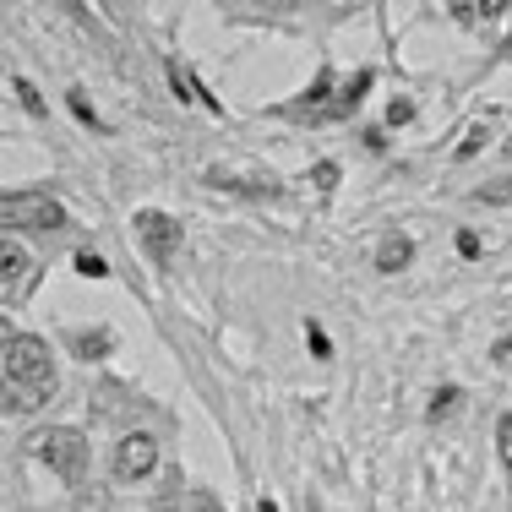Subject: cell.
<instances>
[{
    "label": "cell",
    "mask_w": 512,
    "mask_h": 512,
    "mask_svg": "<svg viewBox=\"0 0 512 512\" xmlns=\"http://www.w3.org/2000/svg\"><path fill=\"white\" fill-rule=\"evenodd\" d=\"M71 109H77V120H82V126H99V115H93V109H88V99H82L77 88H71Z\"/></svg>",
    "instance_id": "ac0fdd59"
},
{
    "label": "cell",
    "mask_w": 512,
    "mask_h": 512,
    "mask_svg": "<svg viewBox=\"0 0 512 512\" xmlns=\"http://www.w3.org/2000/svg\"><path fill=\"white\" fill-rule=\"evenodd\" d=\"M17 99H22L28 115H44V99H39V88H33V82H17Z\"/></svg>",
    "instance_id": "5bb4252c"
},
{
    "label": "cell",
    "mask_w": 512,
    "mask_h": 512,
    "mask_svg": "<svg viewBox=\"0 0 512 512\" xmlns=\"http://www.w3.org/2000/svg\"><path fill=\"white\" fill-rule=\"evenodd\" d=\"M316 186L333 191V186H338V169H333V164H316Z\"/></svg>",
    "instance_id": "44dd1931"
},
{
    "label": "cell",
    "mask_w": 512,
    "mask_h": 512,
    "mask_svg": "<svg viewBox=\"0 0 512 512\" xmlns=\"http://www.w3.org/2000/svg\"><path fill=\"white\" fill-rule=\"evenodd\" d=\"M0 344H11V322H0Z\"/></svg>",
    "instance_id": "603a6c76"
},
{
    "label": "cell",
    "mask_w": 512,
    "mask_h": 512,
    "mask_svg": "<svg viewBox=\"0 0 512 512\" xmlns=\"http://www.w3.org/2000/svg\"><path fill=\"white\" fill-rule=\"evenodd\" d=\"M491 360H496V365H512V333H507V338H496V344H491Z\"/></svg>",
    "instance_id": "ffe728a7"
},
{
    "label": "cell",
    "mask_w": 512,
    "mask_h": 512,
    "mask_svg": "<svg viewBox=\"0 0 512 512\" xmlns=\"http://www.w3.org/2000/svg\"><path fill=\"white\" fill-rule=\"evenodd\" d=\"M0 224H17V229H60V224H66V207H60L55 197L28 191V197H6V202H0Z\"/></svg>",
    "instance_id": "277c9868"
},
{
    "label": "cell",
    "mask_w": 512,
    "mask_h": 512,
    "mask_svg": "<svg viewBox=\"0 0 512 512\" xmlns=\"http://www.w3.org/2000/svg\"><path fill=\"white\" fill-rule=\"evenodd\" d=\"M387 120H393V126H409V120H414V104H409V99H398L393 109H387Z\"/></svg>",
    "instance_id": "d6986e66"
},
{
    "label": "cell",
    "mask_w": 512,
    "mask_h": 512,
    "mask_svg": "<svg viewBox=\"0 0 512 512\" xmlns=\"http://www.w3.org/2000/svg\"><path fill=\"white\" fill-rule=\"evenodd\" d=\"M458 251L469 256V262H474V256H480L485 246H480V235H474V229H458Z\"/></svg>",
    "instance_id": "e0dca14e"
},
{
    "label": "cell",
    "mask_w": 512,
    "mask_h": 512,
    "mask_svg": "<svg viewBox=\"0 0 512 512\" xmlns=\"http://www.w3.org/2000/svg\"><path fill=\"white\" fill-rule=\"evenodd\" d=\"M137 235H142V246H148L153 267H169V256H175V246H180V224H175V218L158 213V207H142V213H137Z\"/></svg>",
    "instance_id": "5b68a950"
},
{
    "label": "cell",
    "mask_w": 512,
    "mask_h": 512,
    "mask_svg": "<svg viewBox=\"0 0 512 512\" xmlns=\"http://www.w3.org/2000/svg\"><path fill=\"white\" fill-rule=\"evenodd\" d=\"M77 273H82V278H104L109 262H104V256H88V251H82V256H77Z\"/></svg>",
    "instance_id": "9a60e30c"
},
{
    "label": "cell",
    "mask_w": 512,
    "mask_h": 512,
    "mask_svg": "<svg viewBox=\"0 0 512 512\" xmlns=\"http://www.w3.org/2000/svg\"><path fill=\"white\" fill-rule=\"evenodd\" d=\"M28 453L39 458L50 474H60L66 485H77L82 474H88V436L71 431V425H50V431H39L28 442Z\"/></svg>",
    "instance_id": "7a4b0ae2"
},
{
    "label": "cell",
    "mask_w": 512,
    "mask_h": 512,
    "mask_svg": "<svg viewBox=\"0 0 512 512\" xmlns=\"http://www.w3.org/2000/svg\"><path fill=\"white\" fill-rule=\"evenodd\" d=\"M158 474V442L148 431H131L115 442V480L120 485H142Z\"/></svg>",
    "instance_id": "3957f363"
},
{
    "label": "cell",
    "mask_w": 512,
    "mask_h": 512,
    "mask_svg": "<svg viewBox=\"0 0 512 512\" xmlns=\"http://www.w3.org/2000/svg\"><path fill=\"white\" fill-rule=\"evenodd\" d=\"M22 267H28V251H22L17 240H0V284H6V278H17Z\"/></svg>",
    "instance_id": "ba28073f"
},
{
    "label": "cell",
    "mask_w": 512,
    "mask_h": 512,
    "mask_svg": "<svg viewBox=\"0 0 512 512\" xmlns=\"http://www.w3.org/2000/svg\"><path fill=\"white\" fill-rule=\"evenodd\" d=\"M458 398H463V393H458V387H442V393H436V398H431V420H447V414H453V409H458Z\"/></svg>",
    "instance_id": "7c38bea8"
},
{
    "label": "cell",
    "mask_w": 512,
    "mask_h": 512,
    "mask_svg": "<svg viewBox=\"0 0 512 512\" xmlns=\"http://www.w3.org/2000/svg\"><path fill=\"white\" fill-rule=\"evenodd\" d=\"M496 453H502L507 474H512V414H502V420H496Z\"/></svg>",
    "instance_id": "8fae6325"
},
{
    "label": "cell",
    "mask_w": 512,
    "mask_h": 512,
    "mask_svg": "<svg viewBox=\"0 0 512 512\" xmlns=\"http://www.w3.org/2000/svg\"><path fill=\"white\" fill-rule=\"evenodd\" d=\"M311 349H316V355H322V360L333 355V344H327V338H322V327H311Z\"/></svg>",
    "instance_id": "7402d4cb"
},
{
    "label": "cell",
    "mask_w": 512,
    "mask_h": 512,
    "mask_svg": "<svg viewBox=\"0 0 512 512\" xmlns=\"http://www.w3.org/2000/svg\"><path fill=\"white\" fill-rule=\"evenodd\" d=\"M474 202H496V207L512 202V180H491V186H480V191H474Z\"/></svg>",
    "instance_id": "4fadbf2b"
},
{
    "label": "cell",
    "mask_w": 512,
    "mask_h": 512,
    "mask_svg": "<svg viewBox=\"0 0 512 512\" xmlns=\"http://www.w3.org/2000/svg\"><path fill=\"white\" fill-rule=\"evenodd\" d=\"M485 142H491V131H485V126H474L469 137H463V148H458V158H474V153L485 148Z\"/></svg>",
    "instance_id": "2e32d148"
},
{
    "label": "cell",
    "mask_w": 512,
    "mask_h": 512,
    "mask_svg": "<svg viewBox=\"0 0 512 512\" xmlns=\"http://www.w3.org/2000/svg\"><path fill=\"white\" fill-rule=\"evenodd\" d=\"M365 88H371V71H360V77H355V82H349V88H344V93H338V115H349V109H355V104L365 99Z\"/></svg>",
    "instance_id": "9c48e42d"
},
{
    "label": "cell",
    "mask_w": 512,
    "mask_h": 512,
    "mask_svg": "<svg viewBox=\"0 0 512 512\" xmlns=\"http://www.w3.org/2000/svg\"><path fill=\"white\" fill-rule=\"evenodd\" d=\"M409 262H414V246H409L404 235H393L382 251H376V267H382V273H404Z\"/></svg>",
    "instance_id": "52a82bcc"
},
{
    "label": "cell",
    "mask_w": 512,
    "mask_h": 512,
    "mask_svg": "<svg viewBox=\"0 0 512 512\" xmlns=\"http://www.w3.org/2000/svg\"><path fill=\"white\" fill-rule=\"evenodd\" d=\"M55 355L44 338H11L6 344V398L17 409H39L55 398Z\"/></svg>",
    "instance_id": "6da1fadb"
},
{
    "label": "cell",
    "mask_w": 512,
    "mask_h": 512,
    "mask_svg": "<svg viewBox=\"0 0 512 512\" xmlns=\"http://www.w3.org/2000/svg\"><path fill=\"white\" fill-rule=\"evenodd\" d=\"M77 355H82V360H99V355H109V333H104V327H93V338H88V333L77 338Z\"/></svg>",
    "instance_id": "30bf717a"
},
{
    "label": "cell",
    "mask_w": 512,
    "mask_h": 512,
    "mask_svg": "<svg viewBox=\"0 0 512 512\" xmlns=\"http://www.w3.org/2000/svg\"><path fill=\"white\" fill-rule=\"evenodd\" d=\"M207 186H224V191H240V197H278L273 180H240L229 169H207Z\"/></svg>",
    "instance_id": "8992f818"
}]
</instances>
